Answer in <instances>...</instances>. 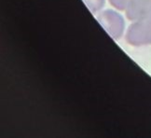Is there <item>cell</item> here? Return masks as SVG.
Instances as JSON below:
<instances>
[{"label": "cell", "mask_w": 151, "mask_h": 138, "mask_svg": "<svg viewBox=\"0 0 151 138\" xmlns=\"http://www.w3.org/2000/svg\"><path fill=\"white\" fill-rule=\"evenodd\" d=\"M84 1L93 13L99 11L104 5V0H84Z\"/></svg>", "instance_id": "obj_4"}, {"label": "cell", "mask_w": 151, "mask_h": 138, "mask_svg": "<svg viewBox=\"0 0 151 138\" xmlns=\"http://www.w3.org/2000/svg\"><path fill=\"white\" fill-rule=\"evenodd\" d=\"M128 19L136 22L151 17V0H130L125 9Z\"/></svg>", "instance_id": "obj_3"}, {"label": "cell", "mask_w": 151, "mask_h": 138, "mask_svg": "<svg viewBox=\"0 0 151 138\" xmlns=\"http://www.w3.org/2000/svg\"><path fill=\"white\" fill-rule=\"evenodd\" d=\"M126 39L133 46L151 45V17L136 21L129 27Z\"/></svg>", "instance_id": "obj_1"}, {"label": "cell", "mask_w": 151, "mask_h": 138, "mask_svg": "<svg viewBox=\"0 0 151 138\" xmlns=\"http://www.w3.org/2000/svg\"><path fill=\"white\" fill-rule=\"evenodd\" d=\"M97 18L114 38L118 39L122 36L125 22L121 15L113 10H106L98 15Z\"/></svg>", "instance_id": "obj_2"}]
</instances>
